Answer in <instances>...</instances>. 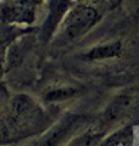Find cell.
Segmentation results:
<instances>
[{
  "instance_id": "6da1fadb",
  "label": "cell",
  "mask_w": 139,
  "mask_h": 146,
  "mask_svg": "<svg viewBox=\"0 0 139 146\" xmlns=\"http://www.w3.org/2000/svg\"><path fill=\"white\" fill-rule=\"evenodd\" d=\"M100 18V12L92 4L75 3L55 35L56 43H60V45L73 43L98 25Z\"/></svg>"
},
{
  "instance_id": "7a4b0ae2",
  "label": "cell",
  "mask_w": 139,
  "mask_h": 146,
  "mask_svg": "<svg viewBox=\"0 0 139 146\" xmlns=\"http://www.w3.org/2000/svg\"><path fill=\"white\" fill-rule=\"evenodd\" d=\"M44 0H3L1 21L4 25H26L34 22L38 5Z\"/></svg>"
},
{
  "instance_id": "3957f363",
  "label": "cell",
  "mask_w": 139,
  "mask_h": 146,
  "mask_svg": "<svg viewBox=\"0 0 139 146\" xmlns=\"http://www.w3.org/2000/svg\"><path fill=\"white\" fill-rule=\"evenodd\" d=\"M9 111V121H11L12 124L17 128L29 127L41 115L40 108L33 101V99L23 94L16 95L11 100Z\"/></svg>"
},
{
  "instance_id": "277c9868",
  "label": "cell",
  "mask_w": 139,
  "mask_h": 146,
  "mask_svg": "<svg viewBox=\"0 0 139 146\" xmlns=\"http://www.w3.org/2000/svg\"><path fill=\"white\" fill-rule=\"evenodd\" d=\"M73 5V0H48V13L40 29L41 42L48 43L53 36L56 35L63 18Z\"/></svg>"
},
{
  "instance_id": "5b68a950",
  "label": "cell",
  "mask_w": 139,
  "mask_h": 146,
  "mask_svg": "<svg viewBox=\"0 0 139 146\" xmlns=\"http://www.w3.org/2000/svg\"><path fill=\"white\" fill-rule=\"evenodd\" d=\"M139 108V98L132 94H121L116 96L104 111L103 121L105 123H115L134 113Z\"/></svg>"
},
{
  "instance_id": "8992f818",
  "label": "cell",
  "mask_w": 139,
  "mask_h": 146,
  "mask_svg": "<svg viewBox=\"0 0 139 146\" xmlns=\"http://www.w3.org/2000/svg\"><path fill=\"white\" fill-rule=\"evenodd\" d=\"M81 123H82V118L80 116H73V115L66 116L63 119H61V122L56 127H54L45 135L40 146H59L70 135L75 133V130L80 127Z\"/></svg>"
},
{
  "instance_id": "52a82bcc",
  "label": "cell",
  "mask_w": 139,
  "mask_h": 146,
  "mask_svg": "<svg viewBox=\"0 0 139 146\" xmlns=\"http://www.w3.org/2000/svg\"><path fill=\"white\" fill-rule=\"evenodd\" d=\"M121 54H122L121 42H110V43H103L89 49L82 55L81 58L86 61H101V60H108V58L118 57Z\"/></svg>"
},
{
  "instance_id": "ba28073f",
  "label": "cell",
  "mask_w": 139,
  "mask_h": 146,
  "mask_svg": "<svg viewBox=\"0 0 139 146\" xmlns=\"http://www.w3.org/2000/svg\"><path fill=\"white\" fill-rule=\"evenodd\" d=\"M27 44L28 42L26 39H22L20 44H13V46L9 49V67L10 68L18 65L22 61L27 51Z\"/></svg>"
},
{
  "instance_id": "9c48e42d",
  "label": "cell",
  "mask_w": 139,
  "mask_h": 146,
  "mask_svg": "<svg viewBox=\"0 0 139 146\" xmlns=\"http://www.w3.org/2000/svg\"><path fill=\"white\" fill-rule=\"evenodd\" d=\"M78 93L77 89L75 88H59V89H54L50 90L45 94V101L53 102V101H62V100H67L70 98L75 96Z\"/></svg>"
},
{
  "instance_id": "30bf717a",
  "label": "cell",
  "mask_w": 139,
  "mask_h": 146,
  "mask_svg": "<svg viewBox=\"0 0 139 146\" xmlns=\"http://www.w3.org/2000/svg\"><path fill=\"white\" fill-rule=\"evenodd\" d=\"M131 129L129 128H126L123 130H120L117 133H115L108 138L106 140L101 141V143L98 146H117V145H121L124 141H127V139L131 136Z\"/></svg>"
},
{
  "instance_id": "8fae6325",
  "label": "cell",
  "mask_w": 139,
  "mask_h": 146,
  "mask_svg": "<svg viewBox=\"0 0 139 146\" xmlns=\"http://www.w3.org/2000/svg\"><path fill=\"white\" fill-rule=\"evenodd\" d=\"M100 140V135L96 133H86L75 139L68 146H96Z\"/></svg>"
},
{
  "instance_id": "7c38bea8",
  "label": "cell",
  "mask_w": 139,
  "mask_h": 146,
  "mask_svg": "<svg viewBox=\"0 0 139 146\" xmlns=\"http://www.w3.org/2000/svg\"><path fill=\"white\" fill-rule=\"evenodd\" d=\"M108 3H109L110 7L115 9V7H117V6H120V5H121L122 0H108Z\"/></svg>"
},
{
  "instance_id": "4fadbf2b",
  "label": "cell",
  "mask_w": 139,
  "mask_h": 146,
  "mask_svg": "<svg viewBox=\"0 0 139 146\" xmlns=\"http://www.w3.org/2000/svg\"><path fill=\"white\" fill-rule=\"evenodd\" d=\"M75 3H78V4H90L92 1H94V0H73Z\"/></svg>"
}]
</instances>
